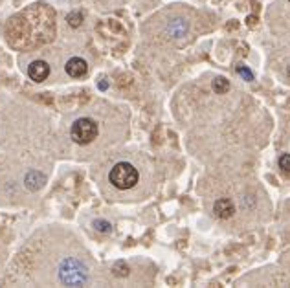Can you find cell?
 Masks as SVG:
<instances>
[{
	"mask_svg": "<svg viewBox=\"0 0 290 288\" xmlns=\"http://www.w3.org/2000/svg\"><path fill=\"white\" fill-rule=\"evenodd\" d=\"M81 21H83L81 13H70V15H68V22H70L74 28H77V26L81 24Z\"/></svg>",
	"mask_w": 290,
	"mask_h": 288,
	"instance_id": "obj_12",
	"label": "cell"
},
{
	"mask_svg": "<svg viewBox=\"0 0 290 288\" xmlns=\"http://www.w3.org/2000/svg\"><path fill=\"white\" fill-rule=\"evenodd\" d=\"M279 169L283 171V175L290 177V154H283L279 158Z\"/></svg>",
	"mask_w": 290,
	"mask_h": 288,
	"instance_id": "obj_8",
	"label": "cell"
},
{
	"mask_svg": "<svg viewBox=\"0 0 290 288\" xmlns=\"http://www.w3.org/2000/svg\"><path fill=\"white\" fill-rule=\"evenodd\" d=\"M108 180H110V184L116 187V189L125 191V189H131V187L136 186L138 180H140V172H138L136 167L131 165V163L120 162L110 169Z\"/></svg>",
	"mask_w": 290,
	"mask_h": 288,
	"instance_id": "obj_1",
	"label": "cell"
},
{
	"mask_svg": "<svg viewBox=\"0 0 290 288\" xmlns=\"http://www.w3.org/2000/svg\"><path fill=\"white\" fill-rule=\"evenodd\" d=\"M65 70H67V74L70 77L79 79V77L87 76L88 65H87V61H85V59H81V57H72L70 61L67 63V66H65Z\"/></svg>",
	"mask_w": 290,
	"mask_h": 288,
	"instance_id": "obj_5",
	"label": "cell"
},
{
	"mask_svg": "<svg viewBox=\"0 0 290 288\" xmlns=\"http://www.w3.org/2000/svg\"><path fill=\"white\" fill-rule=\"evenodd\" d=\"M59 275H61L63 283L70 284V286H79V284L87 283V272H85V268L81 266V263L76 261V259H67V261L61 264Z\"/></svg>",
	"mask_w": 290,
	"mask_h": 288,
	"instance_id": "obj_3",
	"label": "cell"
},
{
	"mask_svg": "<svg viewBox=\"0 0 290 288\" xmlns=\"http://www.w3.org/2000/svg\"><path fill=\"white\" fill-rule=\"evenodd\" d=\"M114 273H118V275H122V277H125L129 273V266L123 261H120V263L114 264Z\"/></svg>",
	"mask_w": 290,
	"mask_h": 288,
	"instance_id": "obj_9",
	"label": "cell"
},
{
	"mask_svg": "<svg viewBox=\"0 0 290 288\" xmlns=\"http://www.w3.org/2000/svg\"><path fill=\"white\" fill-rule=\"evenodd\" d=\"M94 227H96L97 232H103V233H107V232H110V222H107V220H96L94 222Z\"/></svg>",
	"mask_w": 290,
	"mask_h": 288,
	"instance_id": "obj_11",
	"label": "cell"
},
{
	"mask_svg": "<svg viewBox=\"0 0 290 288\" xmlns=\"http://www.w3.org/2000/svg\"><path fill=\"white\" fill-rule=\"evenodd\" d=\"M213 90L217 92V94H226V92L229 90V81L226 77H217L213 81Z\"/></svg>",
	"mask_w": 290,
	"mask_h": 288,
	"instance_id": "obj_7",
	"label": "cell"
},
{
	"mask_svg": "<svg viewBox=\"0 0 290 288\" xmlns=\"http://www.w3.org/2000/svg\"><path fill=\"white\" fill-rule=\"evenodd\" d=\"M288 2H290V0H288Z\"/></svg>",
	"mask_w": 290,
	"mask_h": 288,
	"instance_id": "obj_15",
	"label": "cell"
},
{
	"mask_svg": "<svg viewBox=\"0 0 290 288\" xmlns=\"http://www.w3.org/2000/svg\"><path fill=\"white\" fill-rule=\"evenodd\" d=\"M171 33H175V35H179V33H182V31H186V24H184L182 21H179V22H175V24H171Z\"/></svg>",
	"mask_w": 290,
	"mask_h": 288,
	"instance_id": "obj_13",
	"label": "cell"
},
{
	"mask_svg": "<svg viewBox=\"0 0 290 288\" xmlns=\"http://www.w3.org/2000/svg\"><path fill=\"white\" fill-rule=\"evenodd\" d=\"M28 76H30L31 81L35 83L44 81L46 77L50 76V65L46 61H33L28 66Z\"/></svg>",
	"mask_w": 290,
	"mask_h": 288,
	"instance_id": "obj_4",
	"label": "cell"
},
{
	"mask_svg": "<svg viewBox=\"0 0 290 288\" xmlns=\"http://www.w3.org/2000/svg\"><path fill=\"white\" fill-rule=\"evenodd\" d=\"M213 213H215V215H217L219 218L226 220V218L234 217L235 206H234V202H231L229 198H219V200L215 202V206H213Z\"/></svg>",
	"mask_w": 290,
	"mask_h": 288,
	"instance_id": "obj_6",
	"label": "cell"
},
{
	"mask_svg": "<svg viewBox=\"0 0 290 288\" xmlns=\"http://www.w3.org/2000/svg\"><path fill=\"white\" fill-rule=\"evenodd\" d=\"M97 132H99V127L94 120L90 118H79L70 129V136L72 140L79 145H88L97 138Z\"/></svg>",
	"mask_w": 290,
	"mask_h": 288,
	"instance_id": "obj_2",
	"label": "cell"
},
{
	"mask_svg": "<svg viewBox=\"0 0 290 288\" xmlns=\"http://www.w3.org/2000/svg\"><path fill=\"white\" fill-rule=\"evenodd\" d=\"M286 76H288V77H290V66H288V70H286Z\"/></svg>",
	"mask_w": 290,
	"mask_h": 288,
	"instance_id": "obj_14",
	"label": "cell"
},
{
	"mask_svg": "<svg viewBox=\"0 0 290 288\" xmlns=\"http://www.w3.org/2000/svg\"><path fill=\"white\" fill-rule=\"evenodd\" d=\"M237 72H239V76L243 77V79H246V81H254V74L246 68V66H237Z\"/></svg>",
	"mask_w": 290,
	"mask_h": 288,
	"instance_id": "obj_10",
	"label": "cell"
}]
</instances>
